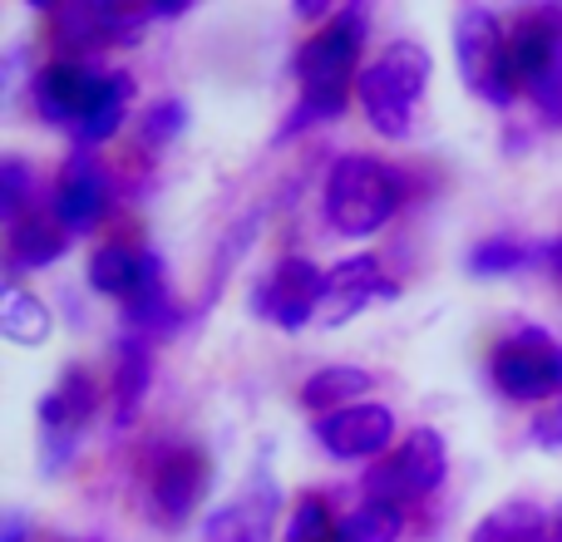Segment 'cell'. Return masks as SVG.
I'll list each match as a JSON object with an SVG mask.
<instances>
[{
	"instance_id": "29",
	"label": "cell",
	"mask_w": 562,
	"mask_h": 542,
	"mask_svg": "<svg viewBox=\"0 0 562 542\" xmlns=\"http://www.w3.org/2000/svg\"><path fill=\"white\" fill-rule=\"evenodd\" d=\"M533 449H543V454H562V405L543 409V415L533 419Z\"/></svg>"
},
{
	"instance_id": "4",
	"label": "cell",
	"mask_w": 562,
	"mask_h": 542,
	"mask_svg": "<svg viewBox=\"0 0 562 542\" xmlns=\"http://www.w3.org/2000/svg\"><path fill=\"white\" fill-rule=\"evenodd\" d=\"M454 59L464 84L484 104L494 109L514 104L518 79H514V59H508V25L488 5H464L454 15Z\"/></svg>"
},
{
	"instance_id": "5",
	"label": "cell",
	"mask_w": 562,
	"mask_h": 542,
	"mask_svg": "<svg viewBox=\"0 0 562 542\" xmlns=\"http://www.w3.org/2000/svg\"><path fill=\"white\" fill-rule=\"evenodd\" d=\"M488 375H494L498 395L508 399H562V340H553L538 326H518L508 340H498L488 355Z\"/></svg>"
},
{
	"instance_id": "24",
	"label": "cell",
	"mask_w": 562,
	"mask_h": 542,
	"mask_svg": "<svg viewBox=\"0 0 562 542\" xmlns=\"http://www.w3.org/2000/svg\"><path fill=\"white\" fill-rule=\"evenodd\" d=\"M464 262H469L474 276H484V281L514 276V271H524V267H543V242L528 247L524 237H484V242H479Z\"/></svg>"
},
{
	"instance_id": "6",
	"label": "cell",
	"mask_w": 562,
	"mask_h": 542,
	"mask_svg": "<svg viewBox=\"0 0 562 542\" xmlns=\"http://www.w3.org/2000/svg\"><path fill=\"white\" fill-rule=\"evenodd\" d=\"M449 474V444L439 429H409L390 459H380L375 474L366 478V498L375 504H419L429 498Z\"/></svg>"
},
{
	"instance_id": "26",
	"label": "cell",
	"mask_w": 562,
	"mask_h": 542,
	"mask_svg": "<svg viewBox=\"0 0 562 542\" xmlns=\"http://www.w3.org/2000/svg\"><path fill=\"white\" fill-rule=\"evenodd\" d=\"M35 193H40V178L30 173L25 158L10 154L5 163H0V217H5V227L25 223V207H30V197Z\"/></svg>"
},
{
	"instance_id": "9",
	"label": "cell",
	"mask_w": 562,
	"mask_h": 542,
	"mask_svg": "<svg viewBox=\"0 0 562 542\" xmlns=\"http://www.w3.org/2000/svg\"><path fill=\"white\" fill-rule=\"evenodd\" d=\"M326 296V271L306 257H281L252 286V310L277 330H306Z\"/></svg>"
},
{
	"instance_id": "10",
	"label": "cell",
	"mask_w": 562,
	"mask_h": 542,
	"mask_svg": "<svg viewBox=\"0 0 562 542\" xmlns=\"http://www.w3.org/2000/svg\"><path fill=\"white\" fill-rule=\"evenodd\" d=\"M207 488H213V459L193 444H178L148 474V508L164 528H183L203 508Z\"/></svg>"
},
{
	"instance_id": "2",
	"label": "cell",
	"mask_w": 562,
	"mask_h": 542,
	"mask_svg": "<svg viewBox=\"0 0 562 542\" xmlns=\"http://www.w3.org/2000/svg\"><path fill=\"white\" fill-rule=\"evenodd\" d=\"M405 207V178L375 154H340L326 173L321 213L336 237H375Z\"/></svg>"
},
{
	"instance_id": "16",
	"label": "cell",
	"mask_w": 562,
	"mask_h": 542,
	"mask_svg": "<svg viewBox=\"0 0 562 542\" xmlns=\"http://www.w3.org/2000/svg\"><path fill=\"white\" fill-rule=\"evenodd\" d=\"M188 310L173 301V286H168V267L158 252L144 257V271H138L134 291L124 296V320L134 336H173L178 326H183Z\"/></svg>"
},
{
	"instance_id": "1",
	"label": "cell",
	"mask_w": 562,
	"mask_h": 542,
	"mask_svg": "<svg viewBox=\"0 0 562 542\" xmlns=\"http://www.w3.org/2000/svg\"><path fill=\"white\" fill-rule=\"evenodd\" d=\"M366 20H370L366 5H346V10H336L326 25H316L301 39L296 65H291L296 69L301 99L291 104L286 124L277 128V144H286V138H296V134H311V128H321V124H336L350 109L356 84H360L356 65H360V49H366Z\"/></svg>"
},
{
	"instance_id": "8",
	"label": "cell",
	"mask_w": 562,
	"mask_h": 542,
	"mask_svg": "<svg viewBox=\"0 0 562 542\" xmlns=\"http://www.w3.org/2000/svg\"><path fill=\"white\" fill-rule=\"evenodd\" d=\"M94 409H99V385H94V375L79 365H69L65 375H59V385L40 399V444H45L49 474H59V468L79 454V439H85L79 429L94 419Z\"/></svg>"
},
{
	"instance_id": "3",
	"label": "cell",
	"mask_w": 562,
	"mask_h": 542,
	"mask_svg": "<svg viewBox=\"0 0 562 542\" xmlns=\"http://www.w3.org/2000/svg\"><path fill=\"white\" fill-rule=\"evenodd\" d=\"M429 75H435V59L419 39H390L366 69H360V114L375 128L380 138H409L415 134V114L419 99L429 89Z\"/></svg>"
},
{
	"instance_id": "17",
	"label": "cell",
	"mask_w": 562,
	"mask_h": 542,
	"mask_svg": "<svg viewBox=\"0 0 562 542\" xmlns=\"http://www.w3.org/2000/svg\"><path fill=\"white\" fill-rule=\"evenodd\" d=\"M148 389H154V340L124 330L114 340V425L119 429H128L144 415Z\"/></svg>"
},
{
	"instance_id": "31",
	"label": "cell",
	"mask_w": 562,
	"mask_h": 542,
	"mask_svg": "<svg viewBox=\"0 0 562 542\" xmlns=\"http://www.w3.org/2000/svg\"><path fill=\"white\" fill-rule=\"evenodd\" d=\"M543 267L562 281V237H553V242H543Z\"/></svg>"
},
{
	"instance_id": "13",
	"label": "cell",
	"mask_w": 562,
	"mask_h": 542,
	"mask_svg": "<svg viewBox=\"0 0 562 542\" xmlns=\"http://www.w3.org/2000/svg\"><path fill=\"white\" fill-rule=\"evenodd\" d=\"M311 434H316V444L326 449L330 459H346V464L380 459L395 444V409L375 405V399H360V405H350V409L321 415Z\"/></svg>"
},
{
	"instance_id": "27",
	"label": "cell",
	"mask_w": 562,
	"mask_h": 542,
	"mask_svg": "<svg viewBox=\"0 0 562 542\" xmlns=\"http://www.w3.org/2000/svg\"><path fill=\"white\" fill-rule=\"evenodd\" d=\"M281 538H286V542H336V518H330V504H326V498H316V494H306L286 513Z\"/></svg>"
},
{
	"instance_id": "12",
	"label": "cell",
	"mask_w": 562,
	"mask_h": 542,
	"mask_svg": "<svg viewBox=\"0 0 562 542\" xmlns=\"http://www.w3.org/2000/svg\"><path fill=\"white\" fill-rule=\"evenodd\" d=\"M104 75L109 69H94L89 59H49L45 69H35V79H30V99H35V114L45 118V124L55 128H69L75 134L79 124H85V114L94 109L99 89H104Z\"/></svg>"
},
{
	"instance_id": "28",
	"label": "cell",
	"mask_w": 562,
	"mask_h": 542,
	"mask_svg": "<svg viewBox=\"0 0 562 542\" xmlns=\"http://www.w3.org/2000/svg\"><path fill=\"white\" fill-rule=\"evenodd\" d=\"M183 128H188V104L183 99H158V104L144 114V144L148 148H168Z\"/></svg>"
},
{
	"instance_id": "32",
	"label": "cell",
	"mask_w": 562,
	"mask_h": 542,
	"mask_svg": "<svg viewBox=\"0 0 562 542\" xmlns=\"http://www.w3.org/2000/svg\"><path fill=\"white\" fill-rule=\"evenodd\" d=\"M553 542H562V508L553 513Z\"/></svg>"
},
{
	"instance_id": "20",
	"label": "cell",
	"mask_w": 562,
	"mask_h": 542,
	"mask_svg": "<svg viewBox=\"0 0 562 542\" xmlns=\"http://www.w3.org/2000/svg\"><path fill=\"white\" fill-rule=\"evenodd\" d=\"M134 75H124V69H109L104 75V89H99V99H94V109L85 114V124L75 128V138L85 148H94V144H109V138H119V128H124V118H128V104H134Z\"/></svg>"
},
{
	"instance_id": "25",
	"label": "cell",
	"mask_w": 562,
	"mask_h": 542,
	"mask_svg": "<svg viewBox=\"0 0 562 542\" xmlns=\"http://www.w3.org/2000/svg\"><path fill=\"white\" fill-rule=\"evenodd\" d=\"M400 533H405V508L375 498H366L336 523V542H400Z\"/></svg>"
},
{
	"instance_id": "11",
	"label": "cell",
	"mask_w": 562,
	"mask_h": 542,
	"mask_svg": "<svg viewBox=\"0 0 562 542\" xmlns=\"http://www.w3.org/2000/svg\"><path fill=\"white\" fill-rule=\"evenodd\" d=\"M109 197H114V188H109V168L99 163L94 148H75V154L59 163V173H55L49 213H55V223L65 227L69 237H85V233H94V227L104 223Z\"/></svg>"
},
{
	"instance_id": "30",
	"label": "cell",
	"mask_w": 562,
	"mask_h": 542,
	"mask_svg": "<svg viewBox=\"0 0 562 542\" xmlns=\"http://www.w3.org/2000/svg\"><path fill=\"white\" fill-rule=\"evenodd\" d=\"M25 538H30L25 513H5V518H0V542H25Z\"/></svg>"
},
{
	"instance_id": "14",
	"label": "cell",
	"mask_w": 562,
	"mask_h": 542,
	"mask_svg": "<svg viewBox=\"0 0 562 542\" xmlns=\"http://www.w3.org/2000/svg\"><path fill=\"white\" fill-rule=\"evenodd\" d=\"M277 513H281V488L277 478L257 474L233 504L207 513L203 542H272L277 538Z\"/></svg>"
},
{
	"instance_id": "22",
	"label": "cell",
	"mask_w": 562,
	"mask_h": 542,
	"mask_svg": "<svg viewBox=\"0 0 562 542\" xmlns=\"http://www.w3.org/2000/svg\"><path fill=\"white\" fill-rule=\"evenodd\" d=\"M144 257H148V247L119 242V237L104 247H94V257H89V286H94L99 296L124 301L128 291H134L138 271H144Z\"/></svg>"
},
{
	"instance_id": "15",
	"label": "cell",
	"mask_w": 562,
	"mask_h": 542,
	"mask_svg": "<svg viewBox=\"0 0 562 542\" xmlns=\"http://www.w3.org/2000/svg\"><path fill=\"white\" fill-rule=\"evenodd\" d=\"M375 296H395V286H390L375 252H356L326 271V296H321L316 320L321 326H346V320H356Z\"/></svg>"
},
{
	"instance_id": "23",
	"label": "cell",
	"mask_w": 562,
	"mask_h": 542,
	"mask_svg": "<svg viewBox=\"0 0 562 542\" xmlns=\"http://www.w3.org/2000/svg\"><path fill=\"white\" fill-rule=\"evenodd\" d=\"M49 330H55V316H49L45 301L35 291L10 286L5 301H0V336L15 340V346H45Z\"/></svg>"
},
{
	"instance_id": "7",
	"label": "cell",
	"mask_w": 562,
	"mask_h": 542,
	"mask_svg": "<svg viewBox=\"0 0 562 542\" xmlns=\"http://www.w3.org/2000/svg\"><path fill=\"white\" fill-rule=\"evenodd\" d=\"M154 20V5H124V0H65L49 10V35L69 59H85V49L138 45V35Z\"/></svg>"
},
{
	"instance_id": "19",
	"label": "cell",
	"mask_w": 562,
	"mask_h": 542,
	"mask_svg": "<svg viewBox=\"0 0 562 542\" xmlns=\"http://www.w3.org/2000/svg\"><path fill=\"white\" fill-rule=\"evenodd\" d=\"M370 385H375V375L360 365H326L316 370V375L301 380V405L316 409L321 415H336V409H350L360 405V395H370Z\"/></svg>"
},
{
	"instance_id": "21",
	"label": "cell",
	"mask_w": 562,
	"mask_h": 542,
	"mask_svg": "<svg viewBox=\"0 0 562 542\" xmlns=\"http://www.w3.org/2000/svg\"><path fill=\"white\" fill-rule=\"evenodd\" d=\"M469 542H553V518L538 504H528V498L498 504L494 513L469 533Z\"/></svg>"
},
{
	"instance_id": "18",
	"label": "cell",
	"mask_w": 562,
	"mask_h": 542,
	"mask_svg": "<svg viewBox=\"0 0 562 542\" xmlns=\"http://www.w3.org/2000/svg\"><path fill=\"white\" fill-rule=\"evenodd\" d=\"M69 252V233L49 217H25L20 227H10L5 237V267L10 276H30V271L55 267Z\"/></svg>"
},
{
	"instance_id": "33",
	"label": "cell",
	"mask_w": 562,
	"mask_h": 542,
	"mask_svg": "<svg viewBox=\"0 0 562 542\" xmlns=\"http://www.w3.org/2000/svg\"><path fill=\"white\" fill-rule=\"evenodd\" d=\"M59 542H65V538H59Z\"/></svg>"
}]
</instances>
